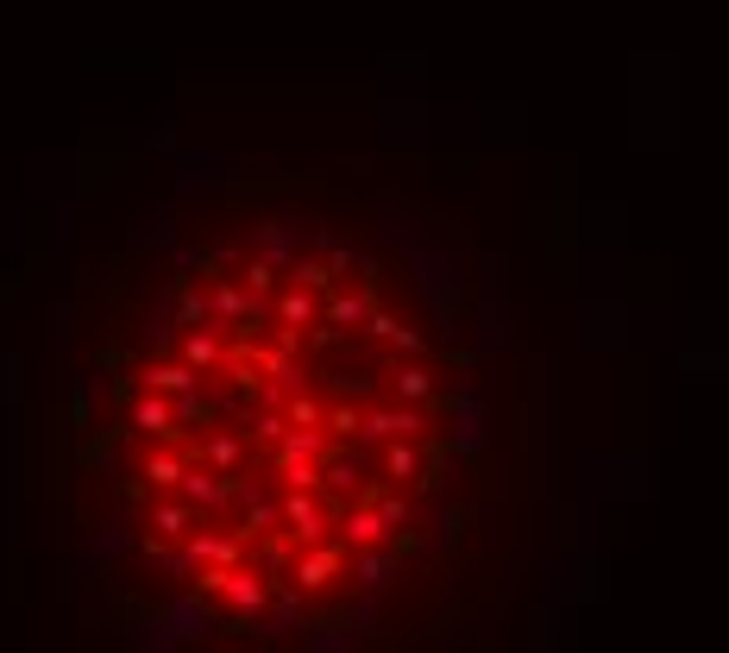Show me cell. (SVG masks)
<instances>
[{
	"mask_svg": "<svg viewBox=\"0 0 729 653\" xmlns=\"http://www.w3.org/2000/svg\"><path fill=\"white\" fill-rule=\"evenodd\" d=\"M478 383L390 246L214 201L101 276L63 515L107 609L189 653H346L447 566Z\"/></svg>",
	"mask_w": 729,
	"mask_h": 653,
	"instance_id": "obj_1",
	"label": "cell"
}]
</instances>
